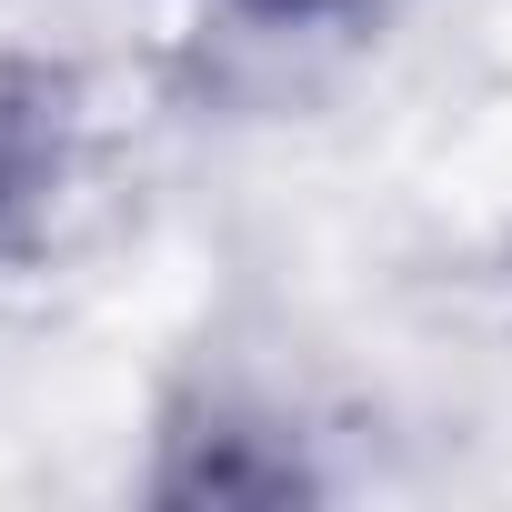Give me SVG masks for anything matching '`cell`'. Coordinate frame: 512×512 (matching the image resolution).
<instances>
[{
    "label": "cell",
    "mask_w": 512,
    "mask_h": 512,
    "mask_svg": "<svg viewBox=\"0 0 512 512\" xmlns=\"http://www.w3.org/2000/svg\"><path fill=\"white\" fill-rule=\"evenodd\" d=\"M241 21H342V11H362V0H231Z\"/></svg>",
    "instance_id": "6da1fadb"
}]
</instances>
